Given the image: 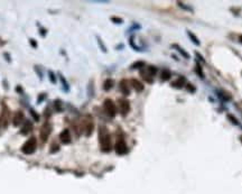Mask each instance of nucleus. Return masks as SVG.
Here are the masks:
<instances>
[{"instance_id": "20", "label": "nucleus", "mask_w": 242, "mask_h": 194, "mask_svg": "<svg viewBox=\"0 0 242 194\" xmlns=\"http://www.w3.org/2000/svg\"><path fill=\"white\" fill-rule=\"evenodd\" d=\"M60 79H61V81H62V83H63L64 90H65V91H67V90H68V84H67V82H66V80L64 79L63 75H60Z\"/></svg>"}, {"instance_id": "4", "label": "nucleus", "mask_w": 242, "mask_h": 194, "mask_svg": "<svg viewBox=\"0 0 242 194\" xmlns=\"http://www.w3.org/2000/svg\"><path fill=\"white\" fill-rule=\"evenodd\" d=\"M52 134V125L48 121L43 123V126L40 127V131H39V137L42 140L43 144H45L49 138V135Z\"/></svg>"}, {"instance_id": "17", "label": "nucleus", "mask_w": 242, "mask_h": 194, "mask_svg": "<svg viewBox=\"0 0 242 194\" xmlns=\"http://www.w3.org/2000/svg\"><path fill=\"white\" fill-rule=\"evenodd\" d=\"M184 83H185V79H184V77H179L178 80H176L175 82H173L172 84L174 85V86H177V88H182Z\"/></svg>"}, {"instance_id": "9", "label": "nucleus", "mask_w": 242, "mask_h": 194, "mask_svg": "<svg viewBox=\"0 0 242 194\" xmlns=\"http://www.w3.org/2000/svg\"><path fill=\"white\" fill-rule=\"evenodd\" d=\"M24 123H25V116H24V112H22L21 110H18V111H16L15 114H13V125L15 127H18Z\"/></svg>"}, {"instance_id": "15", "label": "nucleus", "mask_w": 242, "mask_h": 194, "mask_svg": "<svg viewBox=\"0 0 242 194\" xmlns=\"http://www.w3.org/2000/svg\"><path fill=\"white\" fill-rule=\"evenodd\" d=\"M170 77V72L167 70V68H164L163 71H161V74H160V79L161 81H167L169 80Z\"/></svg>"}, {"instance_id": "18", "label": "nucleus", "mask_w": 242, "mask_h": 194, "mask_svg": "<svg viewBox=\"0 0 242 194\" xmlns=\"http://www.w3.org/2000/svg\"><path fill=\"white\" fill-rule=\"evenodd\" d=\"M53 106H54V109H55L56 111H61V110H62V102H61L60 100H55Z\"/></svg>"}, {"instance_id": "6", "label": "nucleus", "mask_w": 242, "mask_h": 194, "mask_svg": "<svg viewBox=\"0 0 242 194\" xmlns=\"http://www.w3.org/2000/svg\"><path fill=\"white\" fill-rule=\"evenodd\" d=\"M156 73H157V68H155V66H148L146 70L140 72L141 76H142L148 83H151V82H153V77L155 76Z\"/></svg>"}, {"instance_id": "11", "label": "nucleus", "mask_w": 242, "mask_h": 194, "mask_svg": "<svg viewBox=\"0 0 242 194\" xmlns=\"http://www.w3.org/2000/svg\"><path fill=\"white\" fill-rule=\"evenodd\" d=\"M8 109L6 108V106H4L2 108V112L0 114V126L2 128H6L8 126Z\"/></svg>"}, {"instance_id": "22", "label": "nucleus", "mask_w": 242, "mask_h": 194, "mask_svg": "<svg viewBox=\"0 0 242 194\" xmlns=\"http://www.w3.org/2000/svg\"><path fill=\"white\" fill-rule=\"evenodd\" d=\"M188 36H190V37H191L192 39H193V42L195 43V44H200V41H199V39H197V38H196L195 36H194V35L192 34V33H190V32H188Z\"/></svg>"}, {"instance_id": "13", "label": "nucleus", "mask_w": 242, "mask_h": 194, "mask_svg": "<svg viewBox=\"0 0 242 194\" xmlns=\"http://www.w3.org/2000/svg\"><path fill=\"white\" fill-rule=\"evenodd\" d=\"M119 89H120V91L122 92V94H124V95H129V94H130V86L128 84L127 80H122L120 82Z\"/></svg>"}, {"instance_id": "2", "label": "nucleus", "mask_w": 242, "mask_h": 194, "mask_svg": "<svg viewBox=\"0 0 242 194\" xmlns=\"http://www.w3.org/2000/svg\"><path fill=\"white\" fill-rule=\"evenodd\" d=\"M36 148H37V140H36L35 137H30L29 139L22 145L21 152L24 153L25 155H31V154L35 153Z\"/></svg>"}, {"instance_id": "1", "label": "nucleus", "mask_w": 242, "mask_h": 194, "mask_svg": "<svg viewBox=\"0 0 242 194\" xmlns=\"http://www.w3.org/2000/svg\"><path fill=\"white\" fill-rule=\"evenodd\" d=\"M99 140H100V146H101L102 152H110L111 148H112L111 136L106 127H100V129H99Z\"/></svg>"}, {"instance_id": "25", "label": "nucleus", "mask_w": 242, "mask_h": 194, "mask_svg": "<svg viewBox=\"0 0 242 194\" xmlns=\"http://www.w3.org/2000/svg\"><path fill=\"white\" fill-rule=\"evenodd\" d=\"M112 20L119 21V24H120V23H122V20H121V19H120V18H112Z\"/></svg>"}, {"instance_id": "3", "label": "nucleus", "mask_w": 242, "mask_h": 194, "mask_svg": "<svg viewBox=\"0 0 242 194\" xmlns=\"http://www.w3.org/2000/svg\"><path fill=\"white\" fill-rule=\"evenodd\" d=\"M81 129H82V131H84V135L86 136V137H89V136L92 135L93 129H94V123L91 117H85V118L83 119L82 125H81Z\"/></svg>"}, {"instance_id": "24", "label": "nucleus", "mask_w": 242, "mask_h": 194, "mask_svg": "<svg viewBox=\"0 0 242 194\" xmlns=\"http://www.w3.org/2000/svg\"><path fill=\"white\" fill-rule=\"evenodd\" d=\"M138 66H144V62H137L132 65V68H138Z\"/></svg>"}, {"instance_id": "14", "label": "nucleus", "mask_w": 242, "mask_h": 194, "mask_svg": "<svg viewBox=\"0 0 242 194\" xmlns=\"http://www.w3.org/2000/svg\"><path fill=\"white\" fill-rule=\"evenodd\" d=\"M131 85L137 92H141V91L144 90V84H142L141 82H139L138 80H135V79L131 80Z\"/></svg>"}, {"instance_id": "19", "label": "nucleus", "mask_w": 242, "mask_h": 194, "mask_svg": "<svg viewBox=\"0 0 242 194\" xmlns=\"http://www.w3.org/2000/svg\"><path fill=\"white\" fill-rule=\"evenodd\" d=\"M174 47H175V48H177V51H178L179 53H181V54H182L183 56H184V57H188V54H187L186 52H185V51H184V50H183L182 47L177 46V45H174Z\"/></svg>"}, {"instance_id": "16", "label": "nucleus", "mask_w": 242, "mask_h": 194, "mask_svg": "<svg viewBox=\"0 0 242 194\" xmlns=\"http://www.w3.org/2000/svg\"><path fill=\"white\" fill-rule=\"evenodd\" d=\"M115 85V82L113 80H111V79H108V80L104 82V84H103V89L106 90V91H109L110 89H112V86Z\"/></svg>"}, {"instance_id": "23", "label": "nucleus", "mask_w": 242, "mask_h": 194, "mask_svg": "<svg viewBox=\"0 0 242 194\" xmlns=\"http://www.w3.org/2000/svg\"><path fill=\"white\" fill-rule=\"evenodd\" d=\"M31 116H33V117H35V121H39V116L36 114V111L31 110Z\"/></svg>"}, {"instance_id": "5", "label": "nucleus", "mask_w": 242, "mask_h": 194, "mask_svg": "<svg viewBox=\"0 0 242 194\" xmlns=\"http://www.w3.org/2000/svg\"><path fill=\"white\" fill-rule=\"evenodd\" d=\"M103 109L110 118H113L115 114H117V108H115V102L110 100V99H106V101L103 102Z\"/></svg>"}, {"instance_id": "7", "label": "nucleus", "mask_w": 242, "mask_h": 194, "mask_svg": "<svg viewBox=\"0 0 242 194\" xmlns=\"http://www.w3.org/2000/svg\"><path fill=\"white\" fill-rule=\"evenodd\" d=\"M115 153H117L118 155H124V154H127L128 147H127L126 141H124L122 138H119V139L117 140V143H115Z\"/></svg>"}, {"instance_id": "8", "label": "nucleus", "mask_w": 242, "mask_h": 194, "mask_svg": "<svg viewBox=\"0 0 242 194\" xmlns=\"http://www.w3.org/2000/svg\"><path fill=\"white\" fill-rule=\"evenodd\" d=\"M118 103H119V111L120 114H121V116L126 117L129 114V111H130V103H129V101L126 100V99H120L119 101H118Z\"/></svg>"}, {"instance_id": "10", "label": "nucleus", "mask_w": 242, "mask_h": 194, "mask_svg": "<svg viewBox=\"0 0 242 194\" xmlns=\"http://www.w3.org/2000/svg\"><path fill=\"white\" fill-rule=\"evenodd\" d=\"M60 140H61V143L64 144V145H67V144L71 143L72 137H71L70 129H64V130L61 132V134H60Z\"/></svg>"}, {"instance_id": "21", "label": "nucleus", "mask_w": 242, "mask_h": 194, "mask_svg": "<svg viewBox=\"0 0 242 194\" xmlns=\"http://www.w3.org/2000/svg\"><path fill=\"white\" fill-rule=\"evenodd\" d=\"M48 75H49V80L53 82V83H56V79H55V74L53 73L52 71L48 72Z\"/></svg>"}, {"instance_id": "12", "label": "nucleus", "mask_w": 242, "mask_h": 194, "mask_svg": "<svg viewBox=\"0 0 242 194\" xmlns=\"http://www.w3.org/2000/svg\"><path fill=\"white\" fill-rule=\"evenodd\" d=\"M31 130H33V123L30 120H25V123L20 129V134L21 135H28L29 132H31Z\"/></svg>"}]
</instances>
